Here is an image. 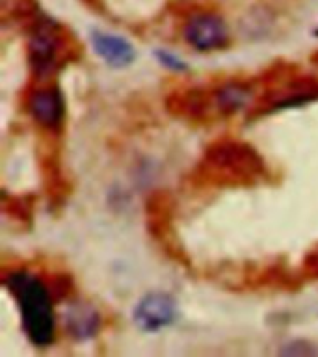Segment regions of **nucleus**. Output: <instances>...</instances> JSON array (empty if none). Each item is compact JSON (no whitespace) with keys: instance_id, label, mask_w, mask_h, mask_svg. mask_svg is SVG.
I'll use <instances>...</instances> for the list:
<instances>
[{"instance_id":"nucleus-6","label":"nucleus","mask_w":318,"mask_h":357,"mask_svg":"<svg viewBox=\"0 0 318 357\" xmlns=\"http://www.w3.org/2000/svg\"><path fill=\"white\" fill-rule=\"evenodd\" d=\"M28 112L39 127L45 130H58L66 117V102L60 88H43L33 91L28 100Z\"/></svg>"},{"instance_id":"nucleus-7","label":"nucleus","mask_w":318,"mask_h":357,"mask_svg":"<svg viewBox=\"0 0 318 357\" xmlns=\"http://www.w3.org/2000/svg\"><path fill=\"white\" fill-rule=\"evenodd\" d=\"M91 45L100 60L114 69L128 67L136 58V50L130 41L123 36H116V33L93 32L91 33Z\"/></svg>"},{"instance_id":"nucleus-8","label":"nucleus","mask_w":318,"mask_h":357,"mask_svg":"<svg viewBox=\"0 0 318 357\" xmlns=\"http://www.w3.org/2000/svg\"><path fill=\"white\" fill-rule=\"evenodd\" d=\"M63 322L73 339L88 340L99 333L100 314L93 305H89L86 301H73L66 309Z\"/></svg>"},{"instance_id":"nucleus-2","label":"nucleus","mask_w":318,"mask_h":357,"mask_svg":"<svg viewBox=\"0 0 318 357\" xmlns=\"http://www.w3.org/2000/svg\"><path fill=\"white\" fill-rule=\"evenodd\" d=\"M30 67L38 78L49 77L60 66L61 38L52 21H41L30 33Z\"/></svg>"},{"instance_id":"nucleus-10","label":"nucleus","mask_w":318,"mask_h":357,"mask_svg":"<svg viewBox=\"0 0 318 357\" xmlns=\"http://www.w3.org/2000/svg\"><path fill=\"white\" fill-rule=\"evenodd\" d=\"M158 58H160V61H162V63H164V66L173 67L175 71H181V69H184L183 61L177 60L175 56L167 54V52H158Z\"/></svg>"},{"instance_id":"nucleus-5","label":"nucleus","mask_w":318,"mask_h":357,"mask_svg":"<svg viewBox=\"0 0 318 357\" xmlns=\"http://www.w3.org/2000/svg\"><path fill=\"white\" fill-rule=\"evenodd\" d=\"M211 164L214 169H225L227 175L238 177H255L261 172V160L250 147H242L240 144H222L214 147L211 155Z\"/></svg>"},{"instance_id":"nucleus-3","label":"nucleus","mask_w":318,"mask_h":357,"mask_svg":"<svg viewBox=\"0 0 318 357\" xmlns=\"http://www.w3.org/2000/svg\"><path fill=\"white\" fill-rule=\"evenodd\" d=\"M184 41L197 52H214L229 43V28L216 13H195L184 22Z\"/></svg>"},{"instance_id":"nucleus-1","label":"nucleus","mask_w":318,"mask_h":357,"mask_svg":"<svg viewBox=\"0 0 318 357\" xmlns=\"http://www.w3.org/2000/svg\"><path fill=\"white\" fill-rule=\"evenodd\" d=\"M4 287L19 307L28 340L39 348L52 344L56 337L54 301L43 279L26 270H15L6 278Z\"/></svg>"},{"instance_id":"nucleus-9","label":"nucleus","mask_w":318,"mask_h":357,"mask_svg":"<svg viewBox=\"0 0 318 357\" xmlns=\"http://www.w3.org/2000/svg\"><path fill=\"white\" fill-rule=\"evenodd\" d=\"M251 97H253V91L250 86L242 82H227L212 93L211 106L216 108L218 114L231 116V114L244 110L245 106L250 105Z\"/></svg>"},{"instance_id":"nucleus-4","label":"nucleus","mask_w":318,"mask_h":357,"mask_svg":"<svg viewBox=\"0 0 318 357\" xmlns=\"http://www.w3.org/2000/svg\"><path fill=\"white\" fill-rule=\"evenodd\" d=\"M177 318V303L166 292H149L134 307L132 320L145 333H158Z\"/></svg>"}]
</instances>
